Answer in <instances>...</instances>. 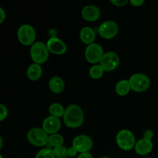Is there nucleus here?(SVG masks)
Masks as SVG:
<instances>
[{"instance_id": "obj_19", "label": "nucleus", "mask_w": 158, "mask_h": 158, "mask_svg": "<svg viewBox=\"0 0 158 158\" xmlns=\"http://www.w3.org/2000/svg\"><path fill=\"white\" fill-rule=\"evenodd\" d=\"M64 107L62 104L59 103H53L49 106V113L50 116L56 118L60 117H63V115L65 114Z\"/></svg>"}, {"instance_id": "obj_5", "label": "nucleus", "mask_w": 158, "mask_h": 158, "mask_svg": "<svg viewBox=\"0 0 158 158\" xmlns=\"http://www.w3.org/2000/svg\"><path fill=\"white\" fill-rule=\"evenodd\" d=\"M27 139L33 146L43 147L48 143L49 135L43 128L34 127L28 131Z\"/></svg>"}, {"instance_id": "obj_6", "label": "nucleus", "mask_w": 158, "mask_h": 158, "mask_svg": "<svg viewBox=\"0 0 158 158\" xmlns=\"http://www.w3.org/2000/svg\"><path fill=\"white\" fill-rule=\"evenodd\" d=\"M129 83L132 90L137 93H143L149 88L151 84L150 78L143 73L133 74L129 79Z\"/></svg>"}, {"instance_id": "obj_31", "label": "nucleus", "mask_w": 158, "mask_h": 158, "mask_svg": "<svg viewBox=\"0 0 158 158\" xmlns=\"http://www.w3.org/2000/svg\"><path fill=\"white\" fill-rule=\"evenodd\" d=\"M2 137H0V149H1L2 148Z\"/></svg>"}, {"instance_id": "obj_17", "label": "nucleus", "mask_w": 158, "mask_h": 158, "mask_svg": "<svg viewBox=\"0 0 158 158\" xmlns=\"http://www.w3.org/2000/svg\"><path fill=\"white\" fill-rule=\"evenodd\" d=\"M28 78L32 81H37L40 80L43 74V69L42 66L40 64H36V63H32L30 66L28 67L27 72Z\"/></svg>"}, {"instance_id": "obj_26", "label": "nucleus", "mask_w": 158, "mask_h": 158, "mask_svg": "<svg viewBox=\"0 0 158 158\" xmlns=\"http://www.w3.org/2000/svg\"><path fill=\"white\" fill-rule=\"evenodd\" d=\"M153 137H154V132L151 130H146L144 131V133H143V138L152 140Z\"/></svg>"}, {"instance_id": "obj_29", "label": "nucleus", "mask_w": 158, "mask_h": 158, "mask_svg": "<svg viewBox=\"0 0 158 158\" xmlns=\"http://www.w3.org/2000/svg\"><path fill=\"white\" fill-rule=\"evenodd\" d=\"M6 12H5V10L2 9V8L0 7V24H2V23L4 22V20L6 19Z\"/></svg>"}, {"instance_id": "obj_25", "label": "nucleus", "mask_w": 158, "mask_h": 158, "mask_svg": "<svg viewBox=\"0 0 158 158\" xmlns=\"http://www.w3.org/2000/svg\"><path fill=\"white\" fill-rule=\"evenodd\" d=\"M110 2L114 4V6L122 7V6H126L128 3V1L127 0H110Z\"/></svg>"}, {"instance_id": "obj_28", "label": "nucleus", "mask_w": 158, "mask_h": 158, "mask_svg": "<svg viewBox=\"0 0 158 158\" xmlns=\"http://www.w3.org/2000/svg\"><path fill=\"white\" fill-rule=\"evenodd\" d=\"M131 4L134 6H140L141 5H143L144 3L143 0H131L130 1Z\"/></svg>"}, {"instance_id": "obj_9", "label": "nucleus", "mask_w": 158, "mask_h": 158, "mask_svg": "<svg viewBox=\"0 0 158 158\" xmlns=\"http://www.w3.org/2000/svg\"><path fill=\"white\" fill-rule=\"evenodd\" d=\"M119 31L117 23L111 20H106L100 24L99 27V34L105 40H111L117 35Z\"/></svg>"}, {"instance_id": "obj_34", "label": "nucleus", "mask_w": 158, "mask_h": 158, "mask_svg": "<svg viewBox=\"0 0 158 158\" xmlns=\"http://www.w3.org/2000/svg\"><path fill=\"white\" fill-rule=\"evenodd\" d=\"M145 158H151V157H145Z\"/></svg>"}, {"instance_id": "obj_15", "label": "nucleus", "mask_w": 158, "mask_h": 158, "mask_svg": "<svg viewBox=\"0 0 158 158\" xmlns=\"http://www.w3.org/2000/svg\"><path fill=\"white\" fill-rule=\"evenodd\" d=\"M80 40L83 42L84 44L89 45L94 43L96 40V33L95 31L89 26H85L80 30Z\"/></svg>"}, {"instance_id": "obj_24", "label": "nucleus", "mask_w": 158, "mask_h": 158, "mask_svg": "<svg viewBox=\"0 0 158 158\" xmlns=\"http://www.w3.org/2000/svg\"><path fill=\"white\" fill-rule=\"evenodd\" d=\"M8 116V110L3 104H0V121H3Z\"/></svg>"}, {"instance_id": "obj_1", "label": "nucleus", "mask_w": 158, "mask_h": 158, "mask_svg": "<svg viewBox=\"0 0 158 158\" xmlns=\"http://www.w3.org/2000/svg\"><path fill=\"white\" fill-rule=\"evenodd\" d=\"M84 121L83 110L77 104H70L65 110L63 122L69 128H78Z\"/></svg>"}, {"instance_id": "obj_3", "label": "nucleus", "mask_w": 158, "mask_h": 158, "mask_svg": "<svg viewBox=\"0 0 158 158\" xmlns=\"http://www.w3.org/2000/svg\"><path fill=\"white\" fill-rule=\"evenodd\" d=\"M116 142L119 148L123 151H131L135 148L136 138L131 131L127 129L120 130L116 136Z\"/></svg>"}, {"instance_id": "obj_21", "label": "nucleus", "mask_w": 158, "mask_h": 158, "mask_svg": "<svg viewBox=\"0 0 158 158\" xmlns=\"http://www.w3.org/2000/svg\"><path fill=\"white\" fill-rule=\"evenodd\" d=\"M104 73V69H103L100 64H95L93 66H91L89 70V74L91 78L94 80H98L101 78Z\"/></svg>"}, {"instance_id": "obj_32", "label": "nucleus", "mask_w": 158, "mask_h": 158, "mask_svg": "<svg viewBox=\"0 0 158 158\" xmlns=\"http://www.w3.org/2000/svg\"><path fill=\"white\" fill-rule=\"evenodd\" d=\"M100 158H109V157H100Z\"/></svg>"}, {"instance_id": "obj_16", "label": "nucleus", "mask_w": 158, "mask_h": 158, "mask_svg": "<svg viewBox=\"0 0 158 158\" xmlns=\"http://www.w3.org/2000/svg\"><path fill=\"white\" fill-rule=\"evenodd\" d=\"M49 89L53 94H61L65 89V83L62 78L59 77H53L49 82Z\"/></svg>"}, {"instance_id": "obj_10", "label": "nucleus", "mask_w": 158, "mask_h": 158, "mask_svg": "<svg viewBox=\"0 0 158 158\" xmlns=\"http://www.w3.org/2000/svg\"><path fill=\"white\" fill-rule=\"evenodd\" d=\"M120 63L119 56L114 52H105L100 62V65L103 67L104 71L110 72L118 67Z\"/></svg>"}, {"instance_id": "obj_13", "label": "nucleus", "mask_w": 158, "mask_h": 158, "mask_svg": "<svg viewBox=\"0 0 158 158\" xmlns=\"http://www.w3.org/2000/svg\"><path fill=\"white\" fill-rule=\"evenodd\" d=\"M81 15L86 21L95 22L100 18V10L97 6L94 5H87L83 8Z\"/></svg>"}, {"instance_id": "obj_14", "label": "nucleus", "mask_w": 158, "mask_h": 158, "mask_svg": "<svg viewBox=\"0 0 158 158\" xmlns=\"http://www.w3.org/2000/svg\"><path fill=\"white\" fill-rule=\"evenodd\" d=\"M153 147H154V143H153L152 140L142 138L136 143L134 149L138 155L145 156L151 152Z\"/></svg>"}, {"instance_id": "obj_11", "label": "nucleus", "mask_w": 158, "mask_h": 158, "mask_svg": "<svg viewBox=\"0 0 158 158\" xmlns=\"http://www.w3.org/2000/svg\"><path fill=\"white\" fill-rule=\"evenodd\" d=\"M46 46L49 52L56 55H63L67 50L66 43L57 37H51L46 43Z\"/></svg>"}, {"instance_id": "obj_18", "label": "nucleus", "mask_w": 158, "mask_h": 158, "mask_svg": "<svg viewBox=\"0 0 158 158\" xmlns=\"http://www.w3.org/2000/svg\"><path fill=\"white\" fill-rule=\"evenodd\" d=\"M131 89V85H130L129 80H120L115 86V91L117 94L121 97L127 95Z\"/></svg>"}, {"instance_id": "obj_12", "label": "nucleus", "mask_w": 158, "mask_h": 158, "mask_svg": "<svg viewBox=\"0 0 158 158\" xmlns=\"http://www.w3.org/2000/svg\"><path fill=\"white\" fill-rule=\"evenodd\" d=\"M61 128V121L60 118L49 116L45 118L43 122V129L48 134H57Z\"/></svg>"}, {"instance_id": "obj_30", "label": "nucleus", "mask_w": 158, "mask_h": 158, "mask_svg": "<svg viewBox=\"0 0 158 158\" xmlns=\"http://www.w3.org/2000/svg\"><path fill=\"white\" fill-rule=\"evenodd\" d=\"M77 158H94V157H93L92 154H89V152H86V153H82V154H80Z\"/></svg>"}, {"instance_id": "obj_4", "label": "nucleus", "mask_w": 158, "mask_h": 158, "mask_svg": "<svg viewBox=\"0 0 158 158\" xmlns=\"http://www.w3.org/2000/svg\"><path fill=\"white\" fill-rule=\"evenodd\" d=\"M17 37L19 41L23 46H32L35 43L36 33L35 29L31 25L23 24L17 31Z\"/></svg>"}, {"instance_id": "obj_27", "label": "nucleus", "mask_w": 158, "mask_h": 158, "mask_svg": "<svg viewBox=\"0 0 158 158\" xmlns=\"http://www.w3.org/2000/svg\"><path fill=\"white\" fill-rule=\"evenodd\" d=\"M77 153H78V151L73 146L68 149V156H69V157H75V156H77Z\"/></svg>"}, {"instance_id": "obj_8", "label": "nucleus", "mask_w": 158, "mask_h": 158, "mask_svg": "<svg viewBox=\"0 0 158 158\" xmlns=\"http://www.w3.org/2000/svg\"><path fill=\"white\" fill-rule=\"evenodd\" d=\"M72 146L78 151V153L89 152L94 147V141L89 136L81 134L73 140Z\"/></svg>"}, {"instance_id": "obj_2", "label": "nucleus", "mask_w": 158, "mask_h": 158, "mask_svg": "<svg viewBox=\"0 0 158 158\" xmlns=\"http://www.w3.org/2000/svg\"><path fill=\"white\" fill-rule=\"evenodd\" d=\"M30 56L34 63L41 65L46 63L49 56V51L46 44L40 41L35 42L31 46Z\"/></svg>"}, {"instance_id": "obj_22", "label": "nucleus", "mask_w": 158, "mask_h": 158, "mask_svg": "<svg viewBox=\"0 0 158 158\" xmlns=\"http://www.w3.org/2000/svg\"><path fill=\"white\" fill-rule=\"evenodd\" d=\"M35 158H56V157L53 153V150L52 148H46L40 150L35 154Z\"/></svg>"}, {"instance_id": "obj_20", "label": "nucleus", "mask_w": 158, "mask_h": 158, "mask_svg": "<svg viewBox=\"0 0 158 158\" xmlns=\"http://www.w3.org/2000/svg\"><path fill=\"white\" fill-rule=\"evenodd\" d=\"M64 143V138L62 135L59 134H51L49 136L48 139V143L49 144L50 148H57V147L63 146Z\"/></svg>"}, {"instance_id": "obj_33", "label": "nucleus", "mask_w": 158, "mask_h": 158, "mask_svg": "<svg viewBox=\"0 0 158 158\" xmlns=\"http://www.w3.org/2000/svg\"><path fill=\"white\" fill-rule=\"evenodd\" d=\"M0 158H3V157H2V155H0Z\"/></svg>"}, {"instance_id": "obj_23", "label": "nucleus", "mask_w": 158, "mask_h": 158, "mask_svg": "<svg viewBox=\"0 0 158 158\" xmlns=\"http://www.w3.org/2000/svg\"><path fill=\"white\" fill-rule=\"evenodd\" d=\"M53 153L56 158H67L68 149L65 146L57 147L53 148Z\"/></svg>"}, {"instance_id": "obj_7", "label": "nucleus", "mask_w": 158, "mask_h": 158, "mask_svg": "<svg viewBox=\"0 0 158 158\" xmlns=\"http://www.w3.org/2000/svg\"><path fill=\"white\" fill-rule=\"evenodd\" d=\"M104 55L103 49L98 43H93L86 46L85 49V58L92 64H97L100 62L102 57Z\"/></svg>"}]
</instances>
